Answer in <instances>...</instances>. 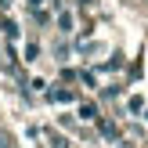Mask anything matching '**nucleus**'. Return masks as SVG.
Returning a JSON list of instances; mask_svg holds the SVG:
<instances>
[{"label":"nucleus","mask_w":148,"mask_h":148,"mask_svg":"<svg viewBox=\"0 0 148 148\" xmlns=\"http://www.w3.org/2000/svg\"><path fill=\"white\" fill-rule=\"evenodd\" d=\"M58 25H62V33H72V14H62V18H58Z\"/></svg>","instance_id":"1"},{"label":"nucleus","mask_w":148,"mask_h":148,"mask_svg":"<svg viewBox=\"0 0 148 148\" xmlns=\"http://www.w3.org/2000/svg\"><path fill=\"white\" fill-rule=\"evenodd\" d=\"M11 145H14V141H11V134H7V130L0 127V148H11Z\"/></svg>","instance_id":"2"},{"label":"nucleus","mask_w":148,"mask_h":148,"mask_svg":"<svg viewBox=\"0 0 148 148\" xmlns=\"http://www.w3.org/2000/svg\"><path fill=\"white\" fill-rule=\"evenodd\" d=\"M11 148H14V145H11Z\"/></svg>","instance_id":"3"}]
</instances>
